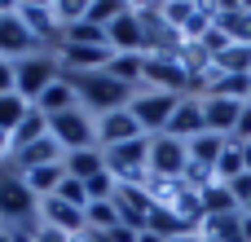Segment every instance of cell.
Here are the masks:
<instances>
[{
	"instance_id": "obj_1",
	"label": "cell",
	"mask_w": 251,
	"mask_h": 242,
	"mask_svg": "<svg viewBox=\"0 0 251 242\" xmlns=\"http://www.w3.org/2000/svg\"><path fill=\"white\" fill-rule=\"evenodd\" d=\"M62 79L75 88V97H79V106H84L88 115L97 110V119L110 115V110H128L132 97H137V88L119 84L110 71H88V75H79V71H62Z\"/></svg>"
},
{
	"instance_id": "obj_2",
	"label": "cell",
	"mask_w": 251,
	"mask_h": 242,
	"mask_svg": "<svg viewBox=\"0 0 251 242\" xmlns=\"http://www.w3.org/2000/svg\"><path fill=\"white\" fill-rule=\"evenodd\" d=\"M57 79H62V62H57L53 53H31V57L13 62V93H18L26 106H35Z\"/></svg>"
},
{
	"instance_id": "obj_3",
	"label": "cell",
	"mask_w": 251,
	"mask_h": 242,
	"mask_svg": "<svg viewBox=\"0 0 251 242\" xmlns=\"http://www.w3.org/2000/svg\"><path fill=\"white\" fill-rule=\"evenodd\" d=\"M35 220H40V198L4 159L0 163V225H35Z\"/></svg>"
},
{
	"instance_id": "obj_4",
	"label": "cell",
	"mask_w": 251,
	"mask_h": 242,
	"mask_svg": "<svg viewBox=\"0 0 251 242\" xmlns=\"http://www.w3.org/2000/svg\"><path fill=\"white\" fill-rule=\"evenodd\" d=\"M106 159V172L119 181V185H141L150 181V137H137L128 145H115V150H101Z\"/></svg>"
},
{
	"instance_id": "obj_5",
	"label": "cell",
	"mask_w": 251,
	"mask_h": 242,
	"mask_svg": "<svg viewBox=\"0 0 251 242\" xmlns=\"http://www.w3.org/2000/svg\"><path fill=\"white\" fill-rule=\"evenodd\" d=\"M49 137L71 154V150H97V115H88L84 106L49 115Z\"/></svg>"
},
{
	"instance_id": "obj_6",
	"label": "cell",
	"mask_w": 251,
	"mask_h": 242,
	"mask_svg": "<svg viewBox=\"0 0 251 242\" xmlns=\"http://www.w3.org/2000/svg\"><path fill=\"white\" fill-rule=\"evenodd\" d=\"M176 93H159V88H137V97H132V119L141 123V132L146 137H159L163 128H168V119H172V110H176Z\"/></svg>"
},
{
	"instance_id": "obj_7",
	"label": "cell",
	"mask_w": 251,
	"mask_h": 242,
	"mask_svg": "<svg viewBox=\"0 0 251 242\" xmlns=\"http://www.w3.org/2000/svg\"><path fill=\"white\" fill-rule=\"evenodd\" d=\"M31 53H49V48L31 35V26L18 18V9H0V57L22 62V57H31Z\"/></svg>"
},
{
	"instance_id": "obj_8",
	"label": "cell",
	"mask_w": 251,
	"mask_h": 242,
	"mask_svg": "<svg viewBox=\"0 0 251 242\" xmlns=\"http://www.w3.org/2000/svg\"><path fill=\"white\" fill-rule=\"evenodd\" d=\"M185 168H190V145H185V141H176V137H168V132L150 137V176H172V181H181Z\"/></svg>"
},
{
	"instance_id": "obj_9",
	"label": "cell",
	"mask_w": 251,
	"mask_h": 242,
	"mask_svg": "<svg viewBox=\"0 0 251 242\" xmlns=\"http://www.w3.org/2000/svg\"><path fill=\"white\" fill-rule=\"evenodd\" d=\"M18 18L31 26V35H35L44 48H49V44L62 48V35H66V31H62V22H57L53 0H26V4H18Z\"/></svg>"
},
{
	"instance_id": "obj_10",
	"label": "cell",
	"mask_w": 251,
	"mask_h": 242,
	"mask_svg": "<svg viewBox=\"0 0 251 242\" xmlns=\"http://www.w3.org/2000/svg\"><path fill=\"white\" fill-rule=\"evenodd\" d=\"M110 57H115L110 44H62V48H57L62 71H79V75H88V71H106Z\"/></svg>"
},
{
	"instance_id": "obj_11",
	"label": "cell",
	"mask_w": 251,
	"mask_h": 242,
	"mask_svg": "<svg viewBox=\"0 0 251 242\" xmlns=\"http://www.w3.org/2000/svg\"><path fill=\"white\" fill-rule=\"evenodd\" d=\"M137 137H146V132H141V123L132 119V110H110V115L97 119V150L128 145V141H137Z\"/></svg>"
},
{
	"instance_id": "obj_12",
	"label": "cell",
	"mask_w": 251,
	"mask_h": 242,
	"mask_svg": "<svg viewBox=\"0 0 251 242\" xmlns=\"http://www.w3.org/2000/svg\"><path fill=\"white\" fill-rule=\"evenodd\" d=\"M150 207H154V203H150V194H146L141 185H119V190H115V212H119V225H124V229L141 234Z\"/></svg>"
},
{
	"instance_id": "obj_13",
	"label": "cell",
	"mask_w": 251,
	"mask_h": 242,
	"mask_svg": "<svg viewBox=\"0 0 251 242\" xmlns=\"http://www.w3.org/2000/svg\"><path fill=\"white\" fill-rule=\"evenodd\" d=\"M163 132L176 137V141H194V137H203V132H207V123H203V97H181Z\"/></svg>"
},
{
	"instance_id": "obj_14",
	"label": "cell",
	"mask_w": 251,
	"mask_h": 242,
	"mask_svg": "<svg viewBox=\"0 0 251 242\" xmlns=\"http://www.w3.org/2000/svg\"><path fill=\"white\" fill-rule=\"evenodd\" d=\"M106 44H110L115 53H146V31H141L137 9H128L124 18H115V22L106 26Z\"/></svg>"
},
{
	"instance_id": "obj_15",
	"label": "cell",
	"mask_w": 251,
	"mask_h": 242,
	"mask_svg": "<svg viewBox=\"0 0 251 242\" xmlns=\"http://www.w3.org/2000/svg\"><path fill=\"white\" fill-rule=\"evenodd\" d=\"M238 115H243V101H229V97H203V123H207V132H216V137H234Z\"/></svg>"
},
{
	"instance_id": "obj_16",
	"label": "cell",
	"mask_w": 251,
	"mask_h": 242,
	"mask_svg": "<svg viewBox=\"0 0 251 242\" xmlns=\"http://www.w3.org/2000/svg\"><path fill=\"white\" fill-rule=\"evenodd\" d=\"M216 26L229 35V44H247L251 48V0L247 4H234V0L216 4Z\"/></svg>"
},
{
	"instance_id": "obj_17",
	"label": "cell",
	"mask_w": 251,
	"mask_h": 242,
	"mask_svg": "<svg viewBox=\"0 0 251 242\" xmlns=\"http://www.w3.org/2000/svg\"><path fill=\"white\" fill-rule=\"evenodd\" d=\"M40 220H44V225H53V229H62V234H79V229H88L84 212H79V207H71V203H62L57 194L40 198Z\"/></svg>"
},
{
	"instance_id": "obj_18",
	"label": "cell",
	"mask_w": 251,
	"mask_h": 242,
	"mask_svg": "<svg viewBox=\"0 0 251 242\" xmlns=\"http://www.w3.org/2000/svg\"><path fill=\"white\" fill-rule=\"evenodd\" d=\"M40 137H49V115L44 110H26V119L13 128V137H9V154H18V150H26V145H35Z\"/></svg>"
},
{
	"instance_id": "obj_19",
	"label": "cell",
	"mask_w": 251,
	"mask_h": 242,
	"mask_svg": "<svg viewBox=\"0 0 251 242\" xmlns=\"http://www.w3.org/2000/svg\"><path fill=\"white\" fill-rule=\"evenodd\" d=\"M185 145H190V163H199V168H207V172L216 176V163H221V154H225L229 137L203 132V137H194V141H185Z\"/></svg>"
},
{
	"instance_id": "obj_20",
	"label": "cell",
	"mask_w": 251,
	"mask_h": 242,
	"mask_svg": "<svg viewBox=\"0 0 251 242\" xmlns=\"http://www.w3.org/2000/svg\"><path fill=\"white\" fill-rule=\"evenodd\" d=\"M62 172L71 181H93L97 172H106V159H101V150H71L62 159Z\"/></svg>"
},
{
	"instance_id": "obj_21",
	"label": "cell",
	"mask_w": 251,
	"mask_h": 242,
	"mask_svg": "<svg viewBox=\"0 0 251 242\" xmlns=\"http://www.w3.org/2000/svg\"><path fill=\"white\" fill-rule=\"evenodd\" d=\"M199 198H203V212H207V216H238V212H243L225 181H212L207 190H199Z\"/></svg>"
},
{
	"instance_id": "obj_22",
	"label": "cell",
	"mask_w": 251,
	"mask_h": 242,
	"mask_svg": "<svg viewBox=\"0 0 251 242\" xmlns=\"http://www.w3.org/2000/svg\"><path fill=\"white\" fill-rule=\"evenodd\" d=\"M146 229H150V234H159L163 242L181 238V234H194V229H190V225H185V220H181L172 207H150V216H146Z\"/></svg>"
},
{
	"instance_id": "obj_23",
	"label": "cell",
	"mask_w": 251,
	"mask_h": 242,
	"mask_svg": "<svg viewBox=\"0 0 251 242\" xmlns=\"http://www.w3.org/2000/svg\"><path fill=\"white\" fill-rule=\"evenodd\" d=\"M18 176L31 185V194H35V198H49V194H57V185L66 181L62 163H49V168H31V172H18Z\"/></svg>"
},
{
	"instance_id": "obj_24",
	"label": "cell",
	"mask_w": 251,
	"mask_h": 242,
	"mask_svg": "<svg viewBox=\"0 0 251 242\" xmlns=\"http://www.w3.org/2000/svg\"><path fill=\"white\" fill-rule=\"evenodd\" d=\"M106 71H110V75H115L119 84L137 88V84H141V75H146V53H115Z\"/></svg>"
},
{
	"instance_id": "obj_25",
	"label": "cell",
	"mask_w": 251,
	"mask_h": 242,
	"mask_svg": "<svg viewBox=\"0 0 251 242\" xmlns=\"http://www.w3.org/2000/svg\"><path fill=\"white\" fill-rule=\"evenodd\" d=\"M79 106V97H75V88L66 84V79H57L40 101H35V110H44V115H62V110H75Z\"/></svg>"
},
{
	"instance_id": "obj_26",
	"label": "cell",
	"mask_w": 251,
	"mask_h": 242,
	"mask_svg": "<svg viewBox=\"0 0 251 242\" xmlns=\"http://www.w3.org/2000/svg\"><path fill=\"white\" fill-rule=\"evenodd\" d=\"M212 66L221 75H251V48L247 44H229L221 57H212Z\"/></svg>"
},
{
	"instance_id": "obj_27",
	"label": "cell",
	"mask_w": 251,
	"mask_h": 242,
	"mask_svg": "<svg viewBox=\"0 0 251 242\" xmlns=\"http://www.w3.org/2000/svg\"><path fill=\"white\" fill-rule=\"evenodd\" d=\"M128 9H132L128 0H88V13H84V18H88L93 26H101V31H106V26H110L115 18H124Z\"/></svg>"
},
{
	"instance_id": "obj_28",
	"label": "cell",
	"mask_w": 251,
	"mask_h": 242,
	"mask_svg": "<svg viewBox=\"0 0 251 242\" xmlns=\"http://www.w3.org/2000/svg\"><path fill=\"white\" fill-rule=\"evenodd\" d=\"M26 110H31V106H26L18 93H4V97H0V132H4V137H13V128L26 119Z\"/></svg>"
},
{
	"instance_id": "obj_29",
	"label": "cell",
	"mask_w": 251,
	"mask_h": 242,
	"mask_svg": "<svg viewBox=\"0 0 251 242\" xmlns=\"http://www.w3.org/2000/svg\"><path fill=\"white\" fill-rule=\"evenodd\" d=\"M243 172H247V168H243V145H234V141H229V145H225V154H221V163H216V181H225V185H229V181H238Z\"/></svg>"
},
{
	"instance_id": "obj_30",
	"label": "cell",
	"mask_w": 251,
	"mask_h": 242,
	"mask_svg": "<svg viewBox=\"0 0 251 242\" xmlns=\"http://www.w3.org/2000/svg\"><path fill=\"white\" fill-rule=\"evenodd\" d=\"M62 44H106V31H101V26H93V22L84 18V22H71V26H66Z\"/></svg>"
},
{
	"instance_id": "obj_31",
	"label": "cell",
	"mask_w": 251,
	"mask_h": 242,
	"mask_svg": "<svg viewBox=\"0 0 251 242\" xmlns=\"http://www.w3.org/2000/svg\"><path fill=\"white\" fill-rule=\"evenodd\" d=\"M57 198H62V203H71V207H79V212L88 207V190H84V181H71V176L57 185Z\"/></svg>"
},
{
	"instance_id": "obj_32",
	"label": "cell",
	"mask_w": 251,
	"mask_h": 242,
	"mask_svg": "<svg viewBox=\"0 0 251 242\" xmlns=\"http://www.w3.org/2000/svg\"><path fill=\"white\" fill-rule=\"evenodd\" d=\"M159 9H163L168 26H176V31H181V26L190 22V13H194V0H172V4H159Z\"/></svg>"
},
{
	"instance_id": "obj_33",
	"label": "cell",
	"mask_w": 251,
	"mask_h": 242,
	"mask_svg": "<svg viewBox=\"0 0 251 242\" xmlns=\"http://www.w3.org/2000/svg\"><path fill=\"white\" fill-rule=\"evenodd\" d=\"M229 194L238 198V207H247L251 203V172H243L238 181H229Z\"/></svg>"
},
{
	"instance_id": "obj_34",
	"label": "cell",
	"mask_w": 251,
	"mask_h": 242,
	"mask_svg": "<svg viewBox=\"0 0 251 242\" xmlns=\"http://www.w3.org/2000/svg\"><path fill=\"white\" fill-rule=\"evenodd\" d=\"M35 242H71V234H62V229H53V225H35Z\"/></svg>"
},
{
	"instance_id": "obj_35",
	"label": "cell",
	"mask_w": 251,
	"mask_h": 242,
	"mask_svg": "<svg viewBox=\"0 0 251 242\" xmlns=\"http://www.w3.org/2000/svg\"><path fill=\"white\" fill-rule=\"evenodd\" d=\"M4 93H13V62L9 57H0V97Z\"/></svg>"
},
{
	"instance_id": "obj_36",
	"label": "cell",
	"mask_w": 251,
	"mask_h": 242,
	"mask_svg": "<svg viewBox=\"0 0 251 242\" xmlns=\"http://www.w3.org/2000/svg\"><path fill=\"white\" fill-rule=\"evenodd\" d=\"M71 242H106L97 229H79V234H71Z\"/></svg>"
},
{
	"instance_id": "obj_37",
	"label": "cell",
	"mask_w": 251,
	"mask_h": 242,
	"mask_svg": "<svg viewBox=\"0 0 251 242\" xmlns=\"http://www.w3.org/2000/svg\"><path fill=\"white\" fill-rule=\"evenodd\" d=\"M238 225H243V242H251V216H238Z\"/></svg>"
},
{
	"instance_id": "obj_38",
	"label": "cell",
	"mask_w": 251,
	"mask_h": 242,
	"mask_svg": "<svg viewBox=\"0 0 251 242\" xmlns=\"http://www.w3.org/2000/svg\"><path fill=\"white\" fill-rule=\"evenodd\" d=\"M137 242H163V238H159V234H150V229H141V234H137Z\"/></svg>"
},
{
	"instance_id": "obj_39",
	"label": "cell",
	"mask_w": 251,
	"mask_h": 242,
	"mask_svg": "<svg viewBox=\"0 0 251 242\" xmlns=\"http://www.w3.org/2000/svg\"><path fill=\"white\" fill-rule=\"evenodd\" d=\"M4 159H9V137L0 132V163H4Z\"/></svg>"
},
{
	"instance_id": "obj_40",
	"label": "cell",
	"mask_w": 251,
	"mask_h": 242,
	"mask_svg": "<svg viewBox=\"0 0 251 242\" xmlns=\"http://www.w3.org/2000/svg\"><path fill=\"white\" fill-rule=\"evenodd\" d=\"M172 242H203L199 234H181V238H172Z\"/></svg>"
},
{
	"instance_id": "obj_41",
	"label": "cell",
	"mask_w": 251,
	"mask_h": 242,
	"mask_svg": "<svg viewBox=\"0 0 251 242\" xmlns=\"http://www.w3.org/2000/svg\"><path fill=\"white\" fill-rule=\"evenodd\" d=\"M0 242H13V238H9V225H0Z\"/></svg>"
},
{
	"instance_id": "obj_42",
	"label": "cell",
	"mask_w": 251,
	"mask_h": 242,
	"mask_svg": "<svg viewBox=\"0 0 251 242\" xmlns=\"http://www.w3.org/2000/svg\"><path fill=\"white\" fill-rule=\"evenodd\" d=\"M243 216H251V203H247V207H243Z\"/></svg>"
}]
</instances>
